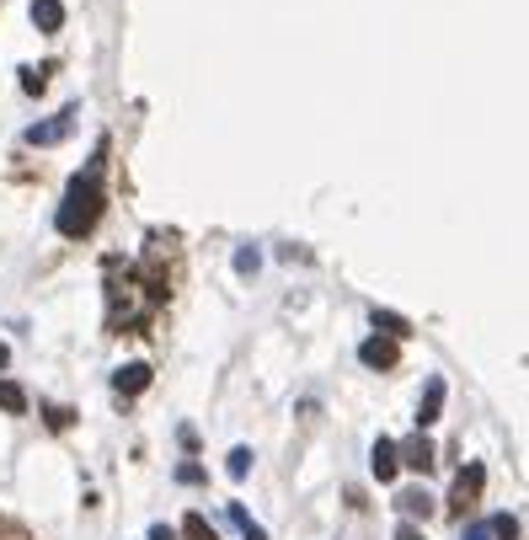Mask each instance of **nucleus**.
<instances>
[{"instance_id":"a211bd4d","label":"nucleus","mask_w":529,"mask_h":540,"mask_svg":"<svg viewBox=\"0 0 529 540\" xmlns=\"http://www.w3.org/2000/svg\"><path fill=\"white\" fill-rule=\"evenodd\" d=\"M43 86H49V81H43V70H22V91H33V97H38Z\"/></svg>"},{"instance_id":"9b49d317","label":"nucleus","mask_w":529,"mask_h":540,"mask_svg":"<svg viewBox=\"0 0 529 540\" xmlns=\"http://www.w3.org/2000/svg\"><path fill=\"white\" fill-rule=\"evenodd\" d=\"M0 407H6V412H27V391L17 380H0Z\"/></svg>"},{"instance_id":"4468645a","label":"nucleus","mask_w":529,"mask_h":540,"mask_svg":"<svg viewBox=\"0 0 529 540\" xmlns=\"http://www.w3.org/2000/svg\"><path fill=\"white\" fill-rule=\"evenodd\" d=\"M487 530H492L497 540H519V519H513V514H497V519L487 524Z\"/></svg>"},{"instance_id":"2eb2a0df","label":"nucleus","mask_w":529,"mask_h":540,"mask_svg":"<svg viewBox=\"0 0 529 540\" xmlns=\"http://www.w3.org/2000/svg\"><path fill=\"white\" fill-rule=\"evenodd\" d=\"M230 519L241 524V535H246V540H268V535H262V524H252V519H246V508H241V503H230Z\"/></svg>"},{"instance_id":"6e6552de","label":"nucleus","mask_w":529,"mask_h":540,"mask_svg":"<svg viewBox=\"0 0 529 540\" xmlns=\"http://www.w3.org/2000/svg\"><path fill=\"white\" fill-rule=\"evenodd\" d=\"M396 508H401V514H407V524L417 519V514H433V498H428V492L423 487H407V492H396Z\"/></svg>"},{"instance_id":"1a4fd4ad","label":"nucleus","mask_w":529,"mask_h":540,"mask_svg":"<svg viewBox=\"0 0 529 540\" xmlns=\"http://www.w3.org/2000/svg\"><path fill=\"white\" fill-rule=\"evenodd\" d=\"M369 466H375L380 482H396V471H401V466H396V444H391V439H380V444H375V455H369Z\"/></svg>"},{"instance_id":"f8f14e48","label":"nucleus","mask_w":529,"mask_h":540,"mask_svg":"<svg viewBox=\"0 0 529 540\" xmlns=\"http://www.w3.org/2000/svg\"><path fill=\"white\" fill-rule=\"evenodd\" d=\"M182 535H188V540H220V535L209 530L204 514H188V519H182Z\"/></svg>"},{"instance_id":"423d86ee","label":"nucleus","mask_w":529,"mask_h":540,"mask_svg":"<svg viewBox=\"0 0 529 540\" xmlns=\"http://www.w3.org/2000/svg\"><path fill=\"white\" fill-rule=\"evenodd\" d=\"M113 385H118V396H139L150 385V364H123L113 375Z\"/></svg>"},{"instance_id":"f257e3e1","label":"nucleus","mask_w":529,"mask_h":540,"mask_svg":"<svg viewBox=\"0 0 529 540\" xmlns=\"http://www.w3.org/2000/svg\"><path fill=\"white\" fill-rule=\"evenodd\" d=\"M102 156H107V145H97V161L70 182L65 204H59V214H54L59 236H86V230L97 225V214H102Z\"/></svg>"},{"instance_id":"dca6fc26","label":"nucleus","mask_w":529,"mask_h":540,"mask_svg":"<svg viewBox=\"0 0 529 540\" xmlns=\"http://www.w3.org/2000/svg\"><path fill=\"white\" fill-rule=\"evenodd\" d=\"M225 471H230V476H236V482H241V476L252 471V450H230V460H225Z\"/></svg>"},{"instance_id":"412c9836","label":"nucleus","mask_w":529,"mask_h":540,"mask_svg":"<svg viewBox=\"0 0 529 540\" xmlns=\"http://www.w3.org/2000/svg\"><path fill=\"white\" fill-rule=\"evenodd\" d=\"M150 540H177V535H171L166 524H155V530H150Z\"/></svg>"},{"instance_id":"6ab92c4d","label":"nucleus","mask_w":529,"mask_h":540,"mask_svg":"<svg viewBox=\"0 0 529 540\" xmlns=\"http://www.w3.org/2000/svg\"><path fill=\"white\" fill-rule=\"evenodd\" d=\"M396 540H423V530L417 524H396Z\"/></svg>"},{"instance_id":"39448f33","label":"nucleus","mask_w":529,"mask_h":540,"mask_svg":"<svg viewBox=\"0 0 529 540\" xmlns=\"http://www.w3.org/2000/svg\"><path fill=\"white\" fill-rule=\"evenodd\" d=\"M359 359H364L369 369H391V364L401 359V348L391 343V337H369V343L359 348Z\"/></svg>"},{"instance_id":"7ed1b4c3","label":"nucleus","mask_w":529,"mask_h":540,"mask_svg":"<svg viewBox=\"0 0 529 540\" xmlns=\"http://www.w3.org/2000/svg\"><path fill=\"white\" fill-rule=\"evenodd\" d=\"M70 123H75V107H65V113L49 118V123H33V129H27V145H59L70 134Z\"/></svg>"},{"instance_id":"aec40b11","label":"nucleus","mask_w":529,"mask_h":540,"mask_svg":"<svg viewBox=\"0 0 529 540\" xmlns=\"http://www.w3.org/2000/svg\"><path fill=\"white\" fill-rule=\"evenodd\" d=\"M465 540H492V530H487V524H471V530H465Z\"/></svg>"},{"instance_id":"ddd939ff","label":"nucleus","mask_w":529,"mask_h":540,"mask_svg":"<svg viewBox=\"0 0 529 540\" xmlns=\"http://www.w3.org/2000/svg\"><path fill=\"white\" fill-rule=\"evenodd\" d=\"M375 327H385V332H391V343H396V337H407L412 327H407V321H401L396 311H375Z\"/></svg>"},{"instance_id":"9d476101","label":"nucleus","mask_w":529,"mask_h":540,"mask_svg":"<svg viewBox=\"0 0 529 540\" xmlns=\"http://www.w3.org/2000/svg\"><path fill=\"white\" fill-rule=\"evenodd\" d=\"M33 22L43 33H59V27H65V6H59V0H33Z\"/></svg>"},{"instance_id":"f3484780","label":"nucleus","mask_w":529,"mask_h":540,"mask_svg":"<svg viewBox=\"0 0 529 540\" xmlns=\"http://www.w3.org/2000/svg\"><path fill=\"white\" fill-rule=\"evenodd\" d=\"M257 262H262L257 246H241V252H236V273H257Z\"/></svg>"},{"instance_id":"f03ea898","label":"nucleus","mask_w":529,"mask_h":540,"mask_svg":"<svg viewBox=\"0 0 529 540\" xmlns=\"http://www.w3.org/2000/svg\"><path fill=\"white\" fill-rule=\"evenodd\" d=\"M481 482H487V471L481 466H465L455 476V492H449V514H471L476 498H481Z\"/></svg>"},{"instance_id":"4be33fe9","label":"nucleus","mask_w":529,"mask_h":540,"mask_svg":"<svg viewBox=\"0 0 529 540\" xmlns=\"http://www.w3.org/2000/svg\"><path fill=\"white\" fill-rule=\"evenodd\" d=\"M6 359H11V348H6V343H0V364H6Z\"/></svg>"},{"instance_id":"20e7f679","label":"nucleus","mask_w":529,"mask_h":540,"mask_svg":"<svg viewBox=\"0 0 529 540\" xmlns=\"http://www.w3.org/2000/svg\"><path fill=\"white\" fill-rule=\"evenodd\" d=\"M396 466H412V471H433V444L417 434L407 444H396Z\"/></svg>"},{"instance_id":"0eeeda50","label":"nucleus","mask_w":529,"mask_h":540,"mask_svg":"<svg viewBox=\"0 0 529 540\" xmlns=\"http://www.w3.org/2000/svg\"><path fill=\"white\" fill-rule=\"evenodd\" d=\"M439 412H444V380H428V391H423V407H417V428L439 423Z\"/></svg>"}]
</instances>
